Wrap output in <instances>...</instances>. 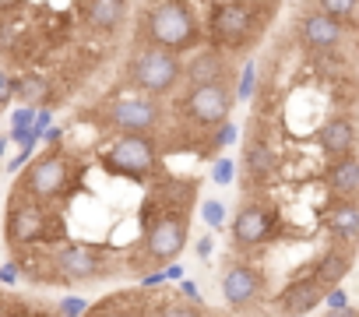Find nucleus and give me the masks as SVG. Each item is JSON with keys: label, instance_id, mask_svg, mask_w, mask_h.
Here are the masks:
<instances>
[{"label": "nucleus", "instance_id": "1", "mask_svg": "<svg viewBox=\"0 0 359 317\" xmlns=\"http://www.w3.org/2000/svg\"><path fill=\"white\" fill-rule=\"evenodd\" d=\"M148 36L158 50H184L194 43L198 36V25H194V15L180 4V0H162V4H155L148 11Z\"/></svg>", "mask_w": 359, "mask_h": 317}, {"label": "nucleus", "instance_id": "2", "mask_svg": "<svg viewBox=\"0 0 359 317\" xmlns=\"http://www.w3.org/2000/svg\"><path fill=\"white\" fill-rule=\"evenodd\" d=\"M180 78H184V67H180L176 53L158 50V46L137 53L134 64H130V81H134L141 92H148V95H165V92H172Z\"/></svg>", "mask_w": 359, "mask_h": 317}, {"label": "nucleus", "instance_id": "3", "mask_svg": "<svg viewBox=\"0 0 359 317\" xmlns=\"http://www.w3.org/2000/svg\"><path fill=\"white\" fill-rule=\"evenodd\" d=\"M102 166L109 173H120V177H134V180H144L151 170H155V148L144 134H123L102 158Z\"/></svg>", "mask_w": 359, "mask_h": 317}, {"label": "nucleus", "instance_id": "4", "mask_svg": "<svg viewBox=\"0 0 359 317\" xmlns=\"http://www.w3.org/2000/svg\"><path fill=\"white\" fill-rule=\"evenodd\" d=\"M184 109L198 123H226L233 109V95L226 85H201V88H191V95L184 99Z\"/></svg>", "mask_w": 359, "mask_h": 317}, {"label": "nucleus", "instance_id": "5", "mask_svg": "<svg viewBox=\"0 0 359 317\" xmlns=\"http://www.w3.org/2000/svg\"><path fill=\"white\" fill-rule=\"evenodd\" d=\"M25 187H29V194L39 198V201L60 198V194L67 191V163H64L60 155H43L39 163L29 170Z\"/></svg>", "mask_w": 359, "mask_h": 317}, {"label": "nucleus", "instance_id": "6", "mask_svg": "<svg viewBox=\"0 0 359 317\" xmlns=\"http://www.w3.org/2000/svg\"><path fill=\"white\" fill-rule=\"evenodd\" d=\"M109 123H116V127L127 130V134H144V130H151V127L158 123V106H155L151 99H144V95L120 99V102H113V109H109Z\"/></svg>", "mask_w": 359, "mask_h": 317}, {"label": "nucleus", "instance_id": "7", "mask_svg": "<svg viewBox=\"0 0 359 317\" xmlns=\"http://www.w3.org/2000/svg\"><path fill=\"white\" fill-rule=\"evenodd\" d=\"M184 243H187V226L176 215H165L148 229V250L158 261H172L180 250H184Z\"/></svg>", "mask_w": 359, "mask_h": 317}, {"label": "nucleus", "instance_id": "8", "mask_svg": "<svg viewBox=\"0 0 359 317\" xmlns=\"http://www.w3.org/2000/svg\"><path fill=\"white\" fill-rule=\"evenodd\" d=\"M271 229V215L261 208V205H243L236 222H233V240L236 247H257Z\"/></svg>", "mask_w": 359, "mask_h": 317}, {"label": "nucleus", "instance_id": "9", "mask_svg": "<svg viewBox=\"0 0 359 317\" xmlns=\"http://www.w3.org/2000/svg\"><path fill=\"white\" fill-rule=\"evenodd\" d=\"M57 268L71 278H95V275H102V257L85 243H71L57 254Z\"/></svg>", "mask_w": 359, "mask_h": 317}, {"label": "nucleus", "instance_id": "10", "mask_svg": "<svg viewBox=\"0 0 359 317\" xmlns=\"http://www.w3.org/2000/svg\"><path fill=\"white\" fill-rule=\"evenodd\" d=\"M257 289H261V275H257L250 264H233V268L226 271V278H222V292H226V299H229L233 306L250 303V299L257 296Z\"/></svg>", "mask_w": 359, "mask_h": 317}, {"label": "nucleus", "instance_id": "11", "mask_svg": "<svg viewBox=\"0 0 359 317\" xmlns=\"http://www.w3.org/2000/svg\"><path fill=\"white\" fill-rule=\"evenodd\" d=\"M250 29V15L243 4H236V0H229V4H219L215 8V36L222 43H240Z\"/></svg>", "mask_w": 359, "mask_h": 317}, {"label": "nucleus", "instance_id": "12", "mask_svg": "<svg viewBox=\"0 0 359 317\" xmlns=\"http://www.w3.org/2000/svg\"><path fill=\"white\" fill-rule=\"evenodd\" d=\"M43 233V212L36 205H15L8 215V240L11 243H32Z\"/></svg>", "mask_w": 359, "mask_h": 317}, {"label": "nucleus", "instance_id": "13", "mask_svg": "<svg viewBox=\"0 0 359 317\" xmlns=\"http://www.w3.org/2000/svg\"><path fill=\"white\" fill-rule=\"evenodd\" d=\"M327 187L341 198V201H352L359 194V163L352 155H341L338 163H331L327 170Z\"/></svg>", "mask_w": 359, "mask_h": 317}, {"label": "nucleus", "instance_id": "14", "mask_svg": "<svg viewBox=\"0 0 359 317\" xmlns=\"http://www.w3.org/2000/svg\"><path fill=\"white\" fill-rule=\"evenodd\" d=\"M303 39H306L313 50H331V46H338V39H341V22H334V18H327V15L317 11V15L306 18Z\"/></svg>", "mask_w": 359, "mask_h": 317}, {"label": "nucleus", "instance_id": "15", "mask_svg": "<svg viewBox=\"0 0 359 317\" xmlns=\"http://www.w3.org/2000/svg\"><path fill=\"white\" fill-rule=\"evenodd\" d=\"M320 303V289H317V282H296V285H289L285 292H282V313L285 317H299V313H310L313 306Z\"/></svg>", "mask_w": 359, "mask_h": 317}, {"label": "nucleus", "instance_id": "16", "mask_svg": "<svg viewBox=\"0 0 359 317\" xmlns=\"http://www.w3.org/2000/svg\"><path fill=\"white\" fill-rule=\"evenodd\" d=\"M320 148L327 155H352V141H355V130H352V120H331L320 127Z\"/></svg>", "mask_w": 359, "mask_h": 317}, {"label": "nucleus", "instance_id": "17", "mask_svg": "<svg viewBox=\"0 0 359 317\" xmlns=\"http://www.w3.org/2000/svg\"><path fill=\"white\" fill-rule=\"evenodd\" d=\"M226 71H229V67H226V60H222L219 53H201L198 60H191L187 78H191L194 88H201V85H222Z\"/></svg>", "mask_w": 359, "mask_h": 317}, {"label": "nucleus", "instance_id": "18", "mask_svg": "<svg viewBox=\"0 0 359 317\" xmlns=\"http://www.w3.org/2000/svg\"><path fill=\"white\" fill-rule=\"evenodd\" d=\"M327 226H331L341 240H355V233H359V208H355V201H338V205H331V208H327Z\"/></svg>", "mask_w": 359, "mask_h": 317}, {"label": "nucleus", "instance_id": "19", "mask_svg": "<svg viewBox=\"0 0 359 317\" xmlns=\"http://www.w3.org/2000/svg\"><path fill=\"white\" fill-rule=\"evenodd\" d=\"M88 18L95 29H116L123 22V4L120 0H92L88 4Z\"/></svg>", "mask_w": 359, "mask_h": 317}, {"label": "nucleus", "instance_id": "20", "mask_svg": "<svg viewBox=\"0 0 359 317\" xmlns=\"http://www.w3.org/2000/svg\"><path fill=\"white\" fill-rule=\"evenodd\" d=\"M247 170H250L254 177H268V173L275 170V151H271L264 141H254V144L247 148Z\"/></svg>", "mask_w": 359, "mask_h": 317}, {"label": "nucleus", "instance_id": "21", "mask_svg": "<svg viewBox=\"0 0 359 317\" xmlns=\"http://www.w3.org/2000/svg\"><path fill=\"white\" fill-rule=\"evenodd\" d=\"M348 271V257L345 254H327L320 264H317V282H324V285H331V282H338L341 275Z\"/></svg>", "mask_w": 359, "mask_h": 317}, {"label": "nucleus", "instance_id": "22", "mask_svg": "<svg viewBox=\"0 0 359 317\" xmlns=\"http://www.w3.org/2000/svg\"><path fill=\"white\" fill-rule=\"evenodd\" d=\"M355 11V0H320V15L334 18V22H348Z\"/></svg>", "mask_w": 359, "mask_h": 317}, {"label": "nucleus", "instance_id": "23", "mask_svg": "<svg viewBox=\"0 0 359 317\" xmlns=\"http://www.w3.org/2000/svg\"><path fill=\"white\" fill-rule=\"evenodd\" d=\"M222 219H226V208L219 201H205V222L208 226H222Z\"/></svg>", "mask_w": 359, "mask_h": 317}, {"label": "nucleus", "instance_id": "24", "mask_svg": "<svg viewBox=\"0 0 359 317\" xmlns=\"http://www.w3.org/2000/svg\"><path fill=\"white\" fill-rule=\"evenodd\" d=\"M158 317H201V313H198L194 306H165Z\"/></svg>", "mask_w": 359, "mask_h": 317}, {"label": "nucleus", "instance_id": "25", "mask_svg": "<svg viewBox=\"0 0 359 317\" xmlns=\"http://www.w3.org/2000/svg\"><path fill=\"white\" fill-rule=\"evenodd\" d=\"M327 303H331L334 310H345V292H341V289H334V292L327 296Z\"/></svg>", "mask_w": 359, "mask_h": 317}, {"label": "nucleus", "instance_id": "26", "mask_svg": "<svg viewBox=\"0 0 359 317\" xmlns=\"http://www.w3.org/2000/svg\"><path fill=\"white\" fill-rule=\"evenodd\" d=\"M81 310H85L81 299H67V303H64V313H67V317H74V313H81Z\"/></svg>", "mask_w": 359, "mask_h": 317}, {"label": "nucleus", "instance_id": "27", "mask_svg": "<svg viewBox=\"0 0 359 317\" xmlns=\"http://www.w3.org/2000/svg\"><path fill=\"white\" fill-rule=\"evenodd\" d=\"M0 282H15V264H4V268H0Z\"/></svg>", "mask_w": 359, "mask_h": 317}, {"label": "nucleus", "instance_id": "28", "mask_svg": "<svg viewBox=\"0 0 359 317\" xmlns=\"http://www.w3.org/2000/svg\"><path fill=\"white\" fill-rule=\"evenodd\" d=\"M215 180H229V163H222V166H215Z\"/></svg>", "mask_w": 359, "mask_h": 317}, {"label": "nucleus", "instance_id": "29", "mask_svg": "<svg viewBox=\"0 0 359 317\" xmlns=\"http://www.w3.org/2000/svg\"><path fill=\"white\" fill-rule=\"evenodd\" d=\"M198 250H201V257H208V254H212V240H201V247H198Z\"/></svg>", "mask_w": 359, "mask_h": 317}, {"label": "nucleus", "instance_id": "30", "mask_svg": "<svg viewBox=\"0 0 359 317\" xmlns=\"http://www.w3.org/2000/svg\"><path fill=\"white\" fill-rule=\"evenodd\" d=\"M18 0H0V11H8V8H15Z\"/></svg>", "mask_w": 359, "mask_h": 317}]
</instances>
